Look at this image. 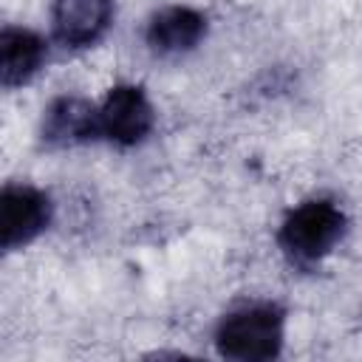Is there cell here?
Here are the masks:
<instances>
[{"mask_svg": "<svg viewBox=\"0 0 362 362\" xmlns=\"http://www.w3.org/2000/svg\"><path fill=\"white\" fill-rule=\"evenodd\" d=\"M48 57L45 40L28 28L6 25L0 31V79L3 88H20L37 76Z\"/></svg>", "mask_w": 362, "mask_h": 362, "instance_id": "8", "label": "cell"}, {"mask_svg": "<svg viewBox=\"0 0 362 362\" xmlns=\"http://www.w3.org/2000/svg\"><path fill=\"white\" fill-rule=\"evenodd\" d=\"M348 218L328 198H311L294 206L277 232L283 255L297 266H314L345 238Z\"/></svg>", "mask_w": 362, "mask_h": 362, "instance_id": "2", "label": "cell"}, {"mask_svg": "<svg viewBox=\"0 0 362 362\" xmlns=\"http://www.w3.org/2000/svg\"><path fill=\"white\" fill-rule=\"evenodd\" d=\"M113 23V0H54L51 28L65 48H90Z\"/></svg>", "mask_w": 362, "mask_h": 362, "instance_id": "5", "label": "cell"}, {"mask_svg": "<svg viewBox=\"0 0 362 362\" xmlns=\"http://www.w3.org/2000/svg\"><path fill=\"white\" fill-rule=\"evenodd\" d=\"M40 133L48 147H74L99 139V107L82 96H57L45 107Z\"/></svg>", "mask_w": 362, "mask_h": 362, "instance_id": "6", "label": "cell"}, {"mask_svg": "<svg viewBox=\"0 0 362 362\" xmlns=\"http://www.w3.org/2000/svg\"><path fill=\"white\" fill-rule=\"evenodd\" d=\"M206 37V17L189 6H164L147 23V45L161 57L192 51Z\"/></svg>", "mask_w": 362, "mask_h": 362, "instance_id": "7", "label": "cell"}, {"mask_svg": "<svg viewBox=\"0 0 362 362\" xmlns=\"http://www.w3.org/2000/svg\"><path fill=\"white\" fill-rule=\"evenodd\" d=\"M286 311L277 303H249L229 314L215 328V348L223 359L266 362L283 351Z\"/></svg>", "mask_w": 362, "mask_h": 362, "instance_id": "1", "label": "cell"}, {"mask_svg": "<svg viewBox=\"0 0 362 362\" xmlns=\"http://www.w3.org/2000/svg\"><path fill=\"white\" fill-rule=\"evenodd\" d=\"M51 223V201L31 184H6L0 195V243L6 252L28 246Z\"/></svg>", "mask_w": 362, "mask_h": 362, "instance_id": "4", "label": "cell"}, {"mask_svg": "<svg viewBox=\"0 0 362 362\" xmlns=\"http://www.w3.org/2000/svg\"><path fill=\"white\" fill-rule=\"evenodd\" d=\"M156 124V110L139 85H113L99 105V136L133 147L141 144Z\"/></svg>", "mask_w": 362, "mask_h": 362, "instance_id": "3", "label": "cell"}]
</instances>
